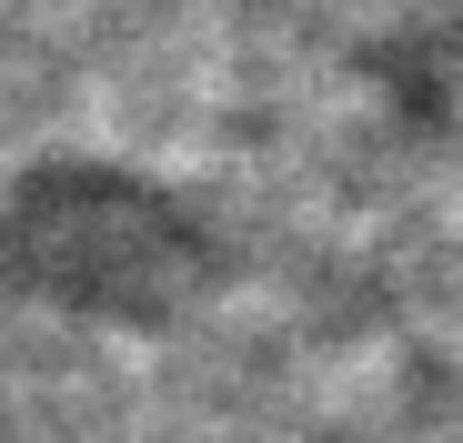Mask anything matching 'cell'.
Wrapping results in <instances>:
<instances>
[{
    "label": "cell",
    "instance_id": "1",
    "mask_svg": "<svg viewBox=\"0 0 463 443\" xmlns=\"http://www.w3.org/2000/svg\"><path fill=\"white\" fill-rule=\"evenodd\" d=\"M212 232L202 212L141 162L111 152H41L0 192V272L81 313H172L202 282Z\"/></svg>",
    "mask_w": 463,
    "mask_h": 443
}]
</instances>
